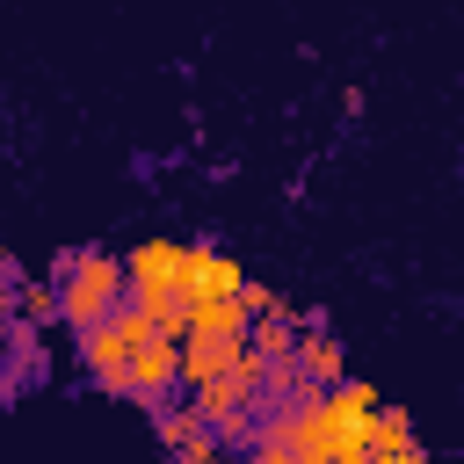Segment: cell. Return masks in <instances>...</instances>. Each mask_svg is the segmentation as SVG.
<instances>
[{"instance_id": "1", "label": "cell", "mask_w": 464, "mask_h": 464, "mask_svg": "<svg viewBox=\"0 0 464 464\" xmlns=\"http://www.w3.org/2000/svg\"><path fill=\"white\" fill-rule=\"evenodd\" d=\"M123 334H130V348H123V399H138V406H167V392L181 384V377H174V348H181V334L138 319L130 304H123Z\"/></svg>"}, {"instance_id": "2", "label": "cell", "mask_w": 464, "mask_h": 464, "mask_svg": "<svg viewBox=\"0 0 464 464\" xmlns=\"http://www.w3.org/2000/svg\"><path fill=\"white\" fill-rule=\"evenodd\" d=\"M123 312V261L116 254H72L65 283H58V319H72L80 334Z\"/></svg>"}, {"instance_id": "3", "label": "cell", "mask_w": 464, "mask_h": 464, "mask_svg": "<svg viewBox=\"0 0 464 464\" xmlns=\"http://www.w3.org/2000/svg\"><path fill=\"white\" fill-rule=\"evenodd\" d=\"M246 290V268L232 254H218L210 239H188V261H181V304H232Z\"/></svg>"}, {"instance_id": "4", "label": "cell", "mask_w": 464, "mask_h": 464, "mask_svg": "<svg viewBox=\"0 0 464 464\" xmlns=\"http://www.w3.org/2000/svg\"><path fill=\"white\" fill-rule=\"evenodd\" d=\"M123 348H130V334H123V312L80 334V362H87V370H94L109 392H123Z\"/></svg>"}, {"instance_id": "5", "label": "cell", "mask_w": 464, "mask_h": 464, "mask_svg": "<svg viewBox=\"0 0 464 464\" xmlns=\"http://www.w3.org/2000/svg\"><path fill=\"white\" fill-rule=\"evenodd\" d=\"M239 348H246V341H203V334H181V348H174V377H181V384H210V377H225V370L239 362Z\"/></svg>"}, {"instance_id": "6", "label": "cell", "mask_w": 464, "mask_h": 464, "mask_svg": "<svg viewBox=\"0 0 464 464\" xmlns=\"http://www.w3.org/2000/svg\"><path fill=\"white\" fill-rule=\"evenodd\" d=\"M152 428H160L174 450H196V442H210V435H203V420H196V413H181V406H152Z\"/></svg>"}, {"instance_id": "7", "label": "cell", "mask_w": 464, "mask_h": 464, "mask_svg": "<svg viewBox=\"0 0 464 464\" xmlns=\"http://www.w3.org/2000/svg\"><path fill=\"white\" fill-rule=\"evenodd\" d=\"M14 290H22L14 304H22L29 319H58V290H44V283H14Z\"/></svg>"}, {"instance_id": "8", "label": "cell", "mask_w": 464, "mask_h": 464, "mask_svg": "<svg viewBox=\"0 0 464 464\" xmlns=\"http://www.w3.org/2000/svg\"><path fill=\"white\" fill-rule=\"evenodd\" d=\"M181 464H232L218 442H196V450H181Z\"/></svg>"}, {"instance_id": "9", "label": "cell", "mask_w": 464, "mask_h": 464, "mask_svg": "<svg viewBox=\"0 0 464 464\" xmlns=\"http://www.w3.org/2000/svg\"><path fill=\"white\" fill-rule=\"evenodd\" d=\"M370 464H428V457H420V442H413V450H392V457H370Z\"/></svg>"}]
</instances>
